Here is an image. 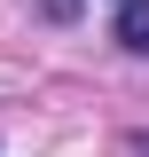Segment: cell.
<instances>
[{
  "label": "cell",
  "instance_id": "2",
  "mask_svg": "<svg viewBox=\"0 0 149 157\" xmlns=\"http://www.w3.org/2000/svg\"><path fill=\"white\" fill-rule=\"evenodd\" d=\"M39 16H55V24H71V16H78V0H39Z\"/></svg>",
  "mask_w": 149,
  "mask_h": 157
},
{
  "label": "cell",
  "instance_id": "1",
  "mask_svg": "<svg viewBox=\"0 0 149 157\" xmlns=\"http://www.w3.org/2000/svg\"><path fill=\"white\" fill-rule=\"evenodd\" d=\"M118 47L149 55V0H118Z\"/></svg>",
  "mask_w": 149,
  "mask_h": 157
},
{
  "label": "cell",
  "instance_id": "3",
  "mask_svg": "<svg viewBox=\"0 0 149 157\" xmlns=\"http://www.w3.org/2000/svg\"><path fill=\"white\" fill-rule=\"evenodd\" d=\"M133 157H149V134H133Z\"/></svg>",
  "mask_w": 149,
  "mask_h": 157
}]
</instances>
